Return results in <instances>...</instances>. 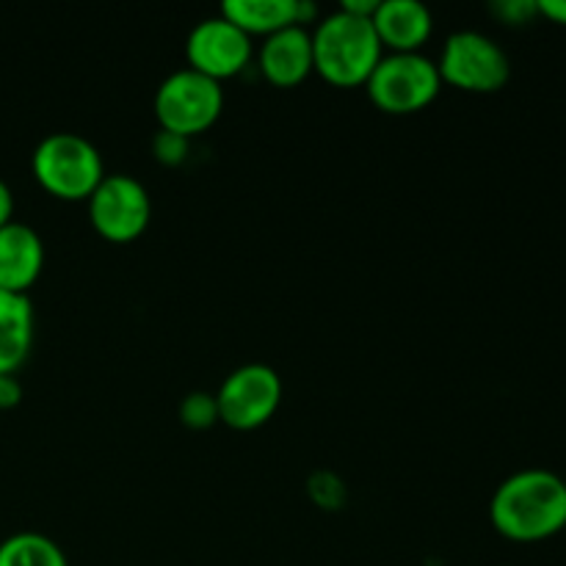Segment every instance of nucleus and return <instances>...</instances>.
Masks as SVG:
<instances>
[{
  "mask_svg": "<svg viewBox=\"0 0 566 566\" xmlns=\"http://www.w3.org/2000/svg\"><path fill=\"white\" fill-rule=\"evenodd\" d=\"M33 180L53 197L77 202L92 197L105 177L103 155L77 133H50L31 155Z\"/></svg>",
  "mask_w": 566,
  "mask_h": 566,
  "instance_id": "obj_3",
  "label": "nucleus"
},
{
  "mask_svg": "<svg viewBox=\"0 0 566 566\" xmlns=\"http://www.w3.org/2000/svg\"><path fill=\"white\" fill-rule=\"evenodd\" d=\"M180 420L186 429L205 431L210 426L219 423V403H216V392L193 390L182 398L180 403Z\"/></svg>",
  "mask_w": 566,
  "mask_h": 566,
  "instance_id": "obj_16",
  "label": "nucleus"
},
{
  "mask_svg": "<svg viewBox=\"0 0 566 566\" xmlns=\"http://www.w3.org/2000/svg\"><path fill=\"white\" fill-rule=\"evenodd\" d=\"M368 97L385 114H418L434 103L442 92V77L437 61L423 53L381 55L374 75L365 83Z\"/></svg>",
  "mask_w": 566,
  "mask_h": 566,
  "instance_id": "obj_5",
  "label": "nucleus"
},
{
  "mask_svg": "<svg viewBox=\"0 0 566 566\" xmlns=\"http://www.w3.org/2000/svg\"><path fill=\"white\" fill-rule=\"evenodd\" d=\"M188 66L213 81L241 75L252 61V36L224 17L197 22L186 39Z\"/></svg>",
  "mask_w": 566,
  "mask_h": 566,
  "instance_id": "obj_9",
  "label": "nucleus"
},
{
  "mask_svg": "<svg viewBox=\"0 0 566 566\" xmlns=\"http://www.w3.org/2000/svg\"><path fill=\"white\" fill-rule=\"evenodd\" d=\"M9 221H14V197H11V188L0 180V227Z\"/></svg>",
  "mask_w": 566,
  "mask_h": 566,
  "instance_id": "obj_22",
  "label": "nucleus"
},
{
  "mask_svg": "<svg viewBox=\"0 0 566 566\" xmlns=\"http://www.w3.org/2000/svg\"><path fill=\"white\" fill-rule=\"evenodd\" d=\"M310 33H313L315 72L332 86H365L385 55L370 17L337 9L326 14Z\"/></svg>",
  "mask_w": 566,
  "mask_h": 566,
  "instance_id": "obj_2",
  "label": "nucleus"
},
{
  "mask_svg": "<svg viewBox=\"0 0 566 566\" xmlns=\"http://www.w3.org/2000/svg\"><path fill=\"white\" fill-rule=\"evenodd\" d=\"M224 111V88L202 72L177 70L155 92V116L160 130L193 138L213 127Z\"/></svg>",
  "mask_w": 566,
  "mask_h": 566,
  "instance_id": "obj_4",
  "label": "nucleus"
},
{
  "mask_svg": "<svg viewBox=\"0 0 566 566\" xmlns=\"http://www.w3.org/2000/svg\"><path fill=\"white\" fill-rule=\"evenodd\" d=\"M442 86H457L470 94L501 92L512 77V61L501 44L481 31H457L442 44L440 61Z\"/></svg>",
  "mask_w": 566,
  "mask_h": 566,
  "instance_id": "obj_6",
  "label": "nucleus"
},
{
  "mask_svg": "<svg viewBox=\"0 0 566 566\" xmlns=\"http://www.w3.org/2000/svg\"><path fill=\"white\" fill-rule=\"evenodd\" d=\"M221 17L249 36H271L291 25L307 28V22H315L318 17V6L310 0H227L221 6Z\"/></svg>",
  "mask_w": 566,
  "mask_h": 566,
  "instance_id": "obj_12",
  "label": "nucleus"
},
{
  "mask_svg": "<svg viewBox=\"0 0 566 566\" xmlns=\"http://www.w3.org/2000/svg\"><path fill=\"white\" fill-rule=\"evenodd\" d=\"M307 492L321 509H329V512H337L346 503V486L335 473H315L310 479Z\"/></svg>",
  "mask_w": 566,
  "mask_h": 566,
  "instance_id": "obj_17",
  "label": "nucleus"
},
{
  "mask_svg": "<svg viewBox=\"0 0 566 566\" xmlns=\"http://www.w3.org/2000/svg\"><path fill=\"white\" fill-rule=\"evenodd\" d=\"M22 401V385L14 374H0V412L14 409Z\"/></svg>",
  "mask_w": 566,
  "mask_h": 566,
  "instance_id": "obj_20",
  "label": "nucleus"
},
{
  "mask_svg": "<svg viewBox=\"0 0 566 566\" xmlns=\"http://www.w3.org/2000/svg\"><path fill=\"white\" fill-rule=\"evenodd\" d=\"M44 269V243L33 227L9 221L0 227V291L28 296Z\"/></svg>",
  "mask_w": 566,
  "mask_h": 566,
  "instance_id": "obj_11",
  "label": "nucleus"
},
{
  "mask_svg": "<svg viewBox=\"0 0 566 566\" xmlns=\"http://www.w3.org/2000/svg\"><path fill=\"white\" fill-rule=\"evenodd\" d=\"M497 14L509 22V25H525L528 20H534L536 14V0H506V3L497 6Z\"/></svg>",
  "mask_w": 566,
  "mask_h": 566,
  "instance_id": "obj_19",
  "label": "nucleus"
},
{
  "mask_svg": "<svg viewBox=\"0 0 566 566\" xmlns=\"http://www.w3.org/2000/svg\"><path fill=\"white\" fill-rule=\"evenodd\" d=\"M260 72L280 88H293L307 81L313 66V33L304 25L276 31L260 44Z\"/></svg>",
  "mask_w": 566,
  "mask_h": 566,
  "instance_id": "obj_10",
  "label": "nucleus"
},
{
  "mask_svg": "<svg viewBox=\"0 0 566 566\" xmlns=\"http://www.w3.org/2000/svg\"><path fill=\"white\" fill-rule=\"evenodd\" d=\"M536 14L556 25H566V0H536Z\"/></svg>",
  "mask_w": 566,
  "mask_h": 566,
  "instance_id": "obj_21",
  "label": "nucleus"
},
{
  "mask_svg": "<svg viewBox=\"0 0 566 566\" xmlns=\"http://www.w3.org/2000/svg\"><path fill=\"white\" fill-rule=\"evenodd\" d=\"M33 304L20 293L0 291V374H17L33 348Z\"/></svg>",
  "mask_w": 566,
  "mask_h": 566,
  "instance_id": "obj_14",
  "label": "nucleus"
},
{
  "mask_svg": "<svg viewBox=\"0 0 566 566\" xmlns=\"http://www.w3.org/2000/svg\"><path fill=\"white\" fill-rule=\"evenodd\" d=\"M188 144H191V138L177 136V133L169 130H158L153 138V155L158 158V164L180 166L188 158Z\"/></svg>",
  "mask_w": 566,
  "mask_h": 566,
  "instance_id": "obj_18",
  "label": "nucleus"
},
{
  "mask_svg": "<svg viewBox=\"0 0 566 566\" xmlns=\"http://www.w3.org/2000/svg\"><path fill=\"white\" fill-rule=\"evenodd\" d=\"M86 202L92 227L111 243L136 241L153 219L149 191L130 175H105Z\"/></svg>",
  "mask_w": 566,
  "mask_h": 566,
  "instance_id": "obj_8",
  "label": "nucleus"
},
{
  "mask_svg": "<svg viewBox=\"0 0 566 566\" xmlns=\"http://www.w3.org/2000/svg\"><path fill=\"white\" fill-rule=\"evenodd\" d=\"M370 20L381 48L392 53H420L434 28V17L418 0H381Z\"/></svg>",
  "mask_w": 566,
  "mask_h": 566,
  "instance_id": "obj_13",
  "label": "nucleus"
},
{
  "mask_svg": "<svg viewBox=\"0 0 566 566\" xmlns=\"http://www.w3.org/2000/svg\"><path fill=\"white\" fill-rule=\"evenodd\" d=\"M490 520L503 539L520 545L562 534L566 531V481L542 468L509 475L492 495Z\"/></svg>",
  "mask_w": 566,
  "mask_h": 566,
  "instance_id": "obj_1",
  "label": "nucleus"
},
{
  "mask_svg": "<svg viewBox=\"0 0 566 566\" xmlns=\"http://www.w3.org/2000/svg\"><path fill=\"white\" fill-rule=\"evenodd\" d=\"M0 566H70L64 551L39 531H17L0 542Z\"/></svg>",
  "mask_w": 566,
  "mask_h": 566,
  "instance_id": "obj_15",
  "label": "nucleus"
},
{
  "mask_svg": "<svg viewBox=\"0 0 566 566\" xmlns=\"http://www.w3.org/2000/svg\"><path fill=\"white\" fill-rule=\"evenodd\" d=\"M219 423L232 431H254L269 423L282 403V379L271 365L249 363L232 370L216 392Z\"/></svg>",
  "mask_w": 566,
  "mask_h": 566,
  "instance_id": "obj_7",
  "label": "nucleus"
}]
</instances>
